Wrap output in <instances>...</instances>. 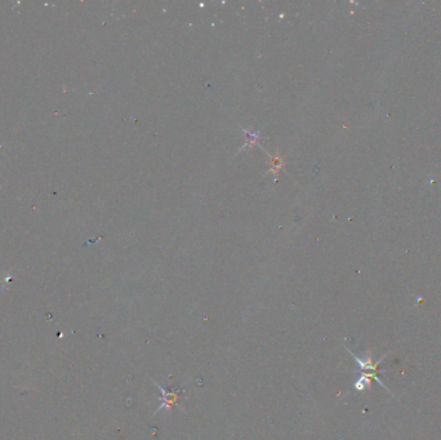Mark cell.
I'll return each instance as SVG.
<instances>
[{
    "mask_svg": "<svg viewBox=\"0 0 441 440\" xmlns=\"http://www.w3.org/2000/svg\"><path fill=\"white\" fill-rule=\"evenodd\" d=\"M156 386L159 387V390L162 391V404L159 405V408L156 411V413L162 409H172L173 405L177 404V401L180 399V393L178 391H166L164 387L159 386L158 383H156Z\"/></svg>",
    "mask_w": 441,
    "mask_h": 440,
    "instance_id": "obj_1",
    "label": "cell"
}]
</instances>
